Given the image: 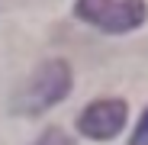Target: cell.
<instances>
[{"instance_id": "1", "label": "cell", "mask_w": 148, "mask_h": 145, "mask_svg": "<svg viewBox=\"0 0 148 145\" xmlns=\"http://www.w3.org/2000/svg\"><path fill=\"white\" fill-rule=\"evenodd\" d=\"M71 90V68L68 61H45L39 65V71L16 90L13 97V113L19 116H36V113H45L48 107L61 103Z\"/></svg>"}, {"instance_id": "2", "label": "cell", "mask_w": 148, "mask_h": 145, "mask_svg": "<svg viewBox=\"0 0 148 145\" xmlns=\"http://www.w3.org/2000/svg\"><path fill=\"white\" fill-rule=\"evenodd\" d=\"M74 10L81 19L100 26L103 32H129L148 16L145 0H77Z\"/></svg>"}, {"instance_id": "3", "label": "cell", "mask_w": 148, "mask_h": 145, "mask_svg": "<svg viewBox=\"0 0 148 145\" xmlns=\"http://www.w3.org/2000/svg\"><path fill=\"white\" fill-rule=\"evenodd\" d=\"M126 126V103L122 100H97L81 113L77 129L87 139H113Z\"/></svg>"}, {"instance_id": "4", "label": "cell", "mask_w": 148, "mask_h": 145, "mask_svg": "<svg viewBox=\"0 0 148 145\" xmlns=\"http://www.w3.org/2000/svg\"><path fill=\"white\" fill-rule=\"evenodd\" d=\"M36 145H74L61 129H48V132H42V139L36 142Z\"/></svg>"}, {"instance_id": "5", "label": "cell", "mask_w": 148, "mask_h": 145, "mask_svg": "<svg viewBox=\"0 0 148 145\" xmlns=\"http://www.w3.org/2000/svg\"><path fill=\"white\" fill-rule=\"evenodd\" d=\"M129 145H148V110H145V116H142V123H138L135 135L129 139Z\"/></svg>"}]
</instances>
